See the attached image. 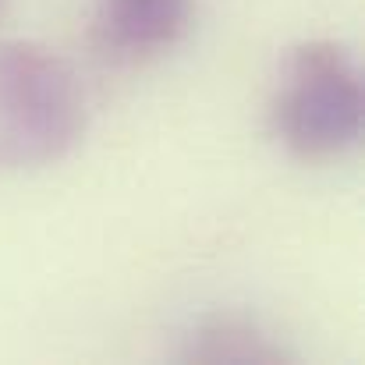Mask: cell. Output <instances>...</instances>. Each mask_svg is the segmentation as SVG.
<instances>
[{"instance_id":"cell-1","label":"cell","mask_w":365,"mask_h":365,"mask_svg":"<svg viewBox=\"0 0 365 365\" xmlns=\"http://www.w3.org/2000/svg\"><path fill=\"white\" fill-rule=\"evenodd\" d=\"M365 121L362 68L337 39L294 43L277 71L269 124L302 163H327L359 145Z\"/></svg>"},{"instance_id":"cell-2","label":"cell","mask_w":365,"mask_h":365,"mask_svg":"<svg viewBox=\"0 0 365 365\" xmlns=\"http://www.w3.org/2000/svg\"><path fill=\"white\" fill-rule=\"evenodd\" d=\"M86 121V89L57 50L32 39L0 43V174L64 160Z\"/></svg>"},{"instance_id":"cell-3","label":"cell","mask_w":365,"mask_h":365,"mask_svg":"<svg viewBox=\"0 0 365 365\" xmlns=\"http://www.w3.org/2000/svg\"><path fill=\"white\" fill-rule=\"evenodd\" d=\"M195 0H93L89 36L100 57L121 68L153 64L192 29Z\"/></svg>"},{"instance_id":"cell-4","label":"cell","mask_w":365,"mask_h":365,"mask_svg":"<svg viewBox=\"0 0 365 365\" xmlns=\"http://www.w3.org/2000/svg\"><path fill=\"white\" fill-rule=\"evenodd\" d=\"M181 362L192 365H273L291 362V348L255 316L245 312H213L199 319L185 344Z\"/></svg>"}]
</instances>
